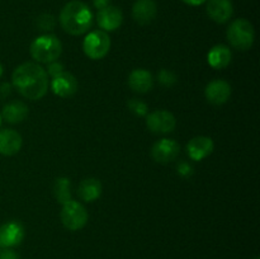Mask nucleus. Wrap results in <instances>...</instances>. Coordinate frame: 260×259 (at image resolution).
Masks as SVG:
<instances>
[{"label":"nucleus","instance_id":"1","mask_svg":"<svg viewBox=\"0 0 260 259\" xmlns=\"http://www.w3.org/2000/svg\"><path fill=\"white\" fill-rule=\"evenodd\" d=\"M12 85L18 93L29 101H38L48 90V75L37 62H24L17 66L12 74Z\"/></svg>","mask_w":260,"mask_h":259},{"label":"nucleus","instance_id":"2","mask_svg":"<svg viewBox=\"0 0 260 259\" xmlns=\"http://www.w3.org/2000/svg\"><path fill=\"white\" fill-rule=\"evenodd\" d=\"M60 24L69 35H84L90 29L93 24V13L85 3L73 0L68 3L61 10Z\"/></svg>","mask_w":260,"mask_h":259},{"label":"nucleus","instance_id":"3","mask_svg":"<svg viewBox=\"0 0 260 259\" xmlns=\"http://www.w3.org/2000/svg\"><path fill=\"white\" fill-rule=\"evenodd\" d=\"M29 53L36 62H53V61H57V58L62 53V43L56 36L46 33L37 37L30 43Z\"/></svg>","mask_w":260,"mask_h":259},{"label":"nucleus","instance_id":"4","mask_svg":"<svg viewBox=\"0 0 260 259\" xmlns=\"http://www.w3.org/2000/svg\"><path fill=\"white\" fill-rule=\"evenodd\" d=\"M226 36H228L230 45L240 51H246L251 48L254 41H255V30H254L253 24L243 18L234 20L229 25Z\"/></svg>","mask_w":260,"mask_h":259},{"label":"nucleus","instance_id":"5","mask_svg":"<svg viewBox=\"0 0 260 259\" xmlns=\"http://www.w3.org/2000/svg\"><path fill=\"white\" fill-rule=\"evenodd\" d=\"M84 53L91 60H102L111 50V38L104 30H93L83 41Z\"/></svg>","mask_w":260,"mask_h":259},{"label":"nucleus","instance_id":"6","mask_svg":"<svg viewBox=\"0 0 260 259\" xmlns=\"http://www.w3.org/2000/svg\"><path fill=\"white\" fill-rule=\"evenodd\" d=\"M60 216L62 225L70 231H78L83 229L89 218L86 208L80 202L74 200L62 205Z\"/></svg>","mask_w":260,"mask_h":259},{"label":"nucleus","instance_id":"7","mask_svg":"<svg viewBox=\"0 0 260 259\" xmlns=\"http://www.w3.org/2000/svg\"><path fill=\"white\" fill-rule=\"evenodd\" d=\"M146 126L154 134H169L174 131L177 126V119L172 112L157 109L147 114Z\"/></svg>","mask_w":260,"mask_h":259},{"label":"nucleus","instance_id":"8","mask_svg":"<svg viewBox=\"0 0 260 259\" xmlns=\"http://www.w3.org/2000/svg\"><path fill=\"white\" fill-rule=\"evenodd\" d=\"M180 152V146L175 140L173 139H161L154 144L151 149V155L155 161L167 163L173 161L177 159V156Z\"/></svg>","mask_w":260,"mask_h":259},{"label":"nucleus","instance_id":"9","mask_svg":"<svg viewBox=\"0 0 260 259\" xmlns=\"http://www.w3.org/2000/svg\"><path fill=\"white\" fill-rule=\"evenodd\" d=\"M24 239V228L19 221H8L0 226V245L13 248L19 245Z\"/></svg>","mask_w":260,"mask_h":259},{"label":"nucleus","instance_id":"10","mask_svg":"<svg viewBox=\"0 0 260 259\" xmlns=\"http://www.w3.org/2000/svg\"><path fill=\"white\" fill-rule=\"evenodd\" d=\"M78 80L71 73L63 71L60 75L51 79V89L60 98H69L78 91Z\"/></svg>","mask_w":260,"mask_h":259},{"label":"nucleus","instance_id":"11","mask_svg":"<svg viewBox=\"0 0 260 259\" xmlns=\"http://www.w3.org/2000/svg\"><path fill=\"white\" fill-rule=\"evenodd\" d=\"M96 22L104 32H112L121 27L122 22H123V14L119 8L108 5L103 9H99L98 14H96Z\"/></svg>","mask_w":260,"mask_h":259},{"label":"nucleus","instance_id":"12","mask_svg":"<svg viewBox=\"0 0 260 259\" xmlns=\"http://www.w3.org/2000/svg\"><path fill=\"white\" fill-rule=\"evenodd\" d=\"M205 95L210 103L221 106L226 103L231 95V85L226 80H212L207 84L205 89Z\"/></svg>","mask_w":260,"mask_h":259},{"label":"nucleus","instance_id":"13","mask_svg":"<svg viewBox=\"0 0 260 259\" xmlns=\"http://www.w3.org/2000/svg\"><path fill=\"white\" fill-rule=\"evenodd\" d=\"M213 149H215V144L211 137L207 136H197L193 137L187 145L188 155L194 161H201L208 155L212 154Z\"/></svg>","mask_w":260,"mask_h":259},{"label":"nucleus","instance_id":"14","mask_svg":"<svg viewBox=\"0 0 260 259\" xmlns=\"http://www.w3.org/2000/svg\"><path fill=\"white\" fill-rule=\"evenodd\" d=\"M206 10L208 17L216 23H226L234 14L231 0H207Z\"/></svg>","mask_w":260,"mask_h":259},{"label":"nucleus","instance_id":"15","mask_svg":"<svg viewBox=\"0 0 260 259\" xmlns=\"http://www.w3.org/2000/svg\"><path fill=\"white\" fill-rule=\"evenodd\" d=\"M22 136L15 130H0V154L5 156H13L22 149Z\"/></svg>","mask_w":260,"mask_h":259},{"label":"nucleus","instance_id":"16","mask_svg":"<svg viewBox=\"0 0 260 259\" xmlns=\"http://www.w3.org/2000/svg\"><path fill=\"white\" fill-rule=\"evenodd\" d=\"M157 7L155 0H136L132 7V17L139 24H149L156 17Z\"/></svg>","mask_w":260,"mask_h":259},{"label":"nucleus","instance_id":"17","mask_svg":"<svg viewBox=\"0 0 260 259\" xmlns=\"http://www.w3.org/2000/svg\"><path fill=\"white\" fill-rule=\"evenodd\" d=\"M128 85L134 91L145 94L150 91L154 86V78L150 71L145 69H135L128 76Z\"/></svg>","mask_w":260,"mask_h":259},{"label":"nucleus","instance_id":"18","mask_svg":"<svg viewBox=\"0 0 260 259\" xmlns=\"http://www.w3.org/2000/svg\"><path fill=\"white\" fill-rule=\"evenodd\" d=\"M28 113H29V109L27 104L20 101H13L3 107V112L0 114L8 123L14 124L24 121L28 117Z\"/></svg>","mask_w":260,"mask_h":259},{"label":"nucleus","instance_id":"19","mask_svg":"<svg viewBox=\"0 0 260 259\" xmlns=\"http://www.w3.org/2000/svg\"><path fill=\"white\" fill-rule=\"evenodd\" d=\"M231 56H233V53L228 46L216 45L208 52V63H210L211 68L221 70V69L228 68L229 63L231 62Z\"/></svg>","mask_w":260,"mask_h":259},{"label":"nucleus","instance_id":"20","mask_svg":"<svg viewBox=\"0 0 260 259\" xmlns=\"http://www.w3.org/2000/svg\"><path fill=\"white\" fill-rule=\"evenodd\" d=\"M102 189V183L96 178H85L79 184L78 193L81 200L90 203L101 197Z\"/></svg>","mask_w":260,"mask_h":259},{"label":"nucleus","instance_id":"21","mask_svg":"<svg viewBox=\"0 0 260 259\" xmlns=\"http://www.w3.org/2000/svg\"><path fill=\"white\" fill-rule=\"evenodd\" d=\"M53 195H55V198L57 200V202L61 203V205H65L69 201L73 200L70 179L66 177L57 178L55 180V184H53Z\"/></svg>","mask_w":260,"mask_h":259},{"label":"nucleus","instance_id":"22","mask_svg":"<svg viewBox=\"0 0 260 259\" xmlns=\"http://www.w3.org/2000/svg\"><path fill=\"white\" fill-rule=\"evenodd\" d=\"M36 24H37L38 29L42 30V32H50L55 28L56 25V19L52 14H41L40 17L36 19Z\"/></svg>","mask_w":260,"mask_h":259},{"label":"nucleus","instance_id":"23","mask_svg":"<svg viewBox=\"0 0 260 259\" xmlns=\"http://www.w3.org/2000/svg\"><path fill=\"white\" fill-rule=\"evenodd\" d=\"M128 108L129 111L132 112V113H135L136 116L139 117H144L147 114V106L146 103H144L142 101H140V99H131V101H128Z\"/></svg>","mask_w":260,"mask_h":259},{"label":"nucleus","instance_id":"24","mask_svg":"<svg viewBox=\"0 0 260 259\" xmlns=\"http://www.w3.org/2000/svg\"><path fill=\"white\" fill-rule=\"evenodd\" d=\"M157 79L164 86H173L177 83V75L173 71L167 70V69H162V70L159 71Z\"/></svg>","mask_w":260,"mask_h":259},{"label":"nucleus","instance_id":"25","mask_svg":"<svg viewBox=\"0 0 260 259\" xmlns=\"http://www.w3.org/2000/svg\"><path fill=\"white\" fill-rule=\"evenodd\" d=\"M47 71H46V73H47V75H50L51 76V79L52 78H55V76H57V75H60L61 73H63V65L62 63H60L58 62V61H53V62H50V63H47Z\"/></svg>","mask_w":260,"mask_h":259},{"label":"nucleus","instance_id":"26","mask_svg":"<svg viewBox=\"0 0 260 259\" xmlns=\"http://www.w3.org/2000/svg\"><path fill=\"white\" fill-rule=\"evenodd\" d=\"M178 173H179L182 177L184 178H189L192 177L193 173H194V169H193L192 165L187 161H180L178 164Z\"/></svg>","mask_w":260,"mask_h":259},{"label":"nucleus","instance_id":"27","mask_svg":"<svg viewBox=\"0 0 260 259\" xmlns=\"http://www.w3.org/2000/svg\"><path fill=\"white\" fill-rule=\"evenodd\" d=\"M0 259H20L19 254L10 248H5L0 251Z\"/></svg>","mask_w":260,"mask_h":259},{"label":"nucleus","instance_id":"28","mask_svg":"<svg viewBox=\"0 0 260 259\" xmlns=\"http://www.w3.org/2000/svg\"><path fill=\"white\" fill-rule=\"evenodd\" d=\"M10 91H12V85L8 83H3L2 85H0V99L9 95Z\"/></svg>","mask_w":260,"mask_h":259},{"label":"nucleus","instance_id":"29","mask_svg":"<svg viewBox=\"0 0 260 259\" xmlns=\"http://www.w3.org/2000/svg\"><path fill=\"white\" fill-rule=\"evenodd\" d=\"M111 2L112 0H93V4L96 9H103V8L108 7Z\"/></svg>","mask_w":260,"mask_h":259},{"label":"nucleus","instance_id":"30","mask_svg":"<svg viewBox=\"0 0 260 259\" xmlns=\"http://www.w3.org/2000/svg\"><path fill=\"white\" fill-rule=\"evenodd\" d=\"M182 2H184L185 4L188 5H192V7H198V5L203 4V3H206L207 0H182Z\"/></svg>","mask_w":260,"mask_h":259},{"label":"nucleus","instance_id":"31","mask_svg":"<svg viewBox=\"0 0 260 259\" xmlns=\"http://www.w3.org/2000/svg\"><path fill=\"white\" fill-rule=\"evenodd\" d=\"M2 75H3V65L0 63V78H2Z\"/></svg>","mask_w":260,"mask_h":259},{"label":"nucleus","instance_id":"32","mask_svg":"<svg viewBox=\"0 0 260 259\" xmlns=\"http://www.w3.org/2000/svg\"><path fill=\"white\" fill-rule=\"evenodd\" d=\"M2 123H3V117L2 114H0V127H2Z\"/></svg>","mask_w":260,"mask_h":259},{"label":"nucleus","instance_id":"33","mask_svg":"<svg viewBox=\"0 0 260 259\" xmlns=\"http://www.w3.org/2000/svg\"><path fill=\"white\" fill-rule=\"evenodd\" d=\"M254 259H259V258H258V256H256V258H254Z\"/></svg>","mask_w":260,"mask_h":259},{"label":"nucleus","instance_id":"34","mask_svg":"<svg viewBox=\"0 0 260 259\" xmlns=\"http://www.w3.org/2000/svg\"><path fill=\"white\" fill-rule=\"evenodd\" d=\"M0 248H2V245H0Z\"/></svg>","mask_w":260,"mask_h":259}]
</instances>
